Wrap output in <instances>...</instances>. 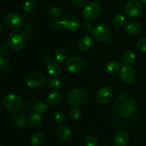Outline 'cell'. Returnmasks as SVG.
<instances>
[{
  "mask_svg": "<svg viewBox=\"0 0 146 146\" xmlns=\"http://www.w3.org/2000/svg\"><path fill=\"white\" fill-rule=\"evenodd\" d=\"M36 8V4L34 3V1L32 0H29V1H27L23 5V9H24V12L27 14H31L34 11Z\"/></svg>",
  "mask_w": 146,
  "mask_h": 146,
  "instance_id": "32",
  "label": "cell"
},
{
  "mask_svg": "<svg viewBox=\"0 0 146 146\" xmlns=\"http://www.w3.org/2000/svg\"><path fill=\"white\" fill-rule=\"evenodd\" d=\"M120 77L125 83L133 82L136 77L135 70L129 64L124 65L120 70Z\"/></svg>",
  "mask_w": 146,
  "mask_h": 146,
  "instance_id": "13",
  "label": "cell"
},
{
  "mask_svg": "<svg viewBox=\"0 0 146 146\" xmlns=\"http://www.w3.org/2000/svg\"><path fill=\"white\" fill-rule=\"evenodd\" d=\"M70 2L76 7H82L87 3L88 0H69Z\"/></svg>",
  "mask_w": 146,
  "mask_h": 146,
  "instance_id": "37",
  "label": "cell"
},
{
  "mask_svg": "<svg viewBox=\"0 0 146 146\" xmlns=\"http://www.w3.org/2000/svg\"><path fill=\"white\" fill-rule=\"evenodd\" d=\"M85 146H98V138L94 135H89L86 136L84 140Z\"/></svg>",
  "mask_w": 146,
  "mask_h": 146,
  "instance_id": "31",
  "label": "cell"
},
{
  "mask_svg": "<svg viewBox=\"0 0 146 146\" xmlns=\"http://www.w3.org/2000/svg\"><path fill=\"white\" fill-rule=\"evenodd\" d=\"M93 44L94 42H93L92 38L90 36L85 35L79 39L78 43H77V47L79 51L85 52H88L91 50Z\"/></svg>",
  "mask_w": 146,
  "mask_h": 146,
  "instance_id": "15",
  "label": "cell"
},
{
  "mask_svg": "<svg viewBox=\"0 0 146 146\" xmlns=\"http://www.w3.org/2000/svg\"><path fill=\"white\" fill-rule=\"evenodd\" d=\"M63 100V94L60 92L54 91L50 93L46 98V102L50 105H57Z\"/></svg>",
  "mask_w": 146,
  "mask_h": 146,
  "instance_id": "18",
  "label": "cell"
},
{
  "mask_svg": "<svg viewBox=\"0 0 146 146\" xmlns=\"http://www.w3.org/2000/svg\"><path fill=\"white\" fill-rule=\"evenodd\" d=\"M12 120L13 124L18 127H24V125H26V123H27L25 115L21 113H15L12 116V120Z\"/></svg>",
  "mask_w": 146,
  "mask_h": 146,
  "instance_id": "22",
  "label": "cell"
},
{
  "mask_svg": "<svg viewBox=\"0 0 146 146\" xmlns=\"http://www.w3.org/2000/svg\"><path fill=\"white\" fill-rule=\"evenodd\" d=\"M0 146H2V145H0Z\"/></svg>",
  "mask_w": 146,
  "mask_h": 146,
  "instance_id": "44",
  "label": "cell"
},
{
  "mask_svg": "<svg viewBox=\"0 0 146 146\" xmlns=\"http://www.w3.org/2000/svg\"><path fill=\"white\" fill-rule=\"evenodd\" d=\"M29 123L31 127L34 128H38L41 127L43 124L42 117L38 113H33L29 118Z\"/></svg>",
  "mask_w": 146,
  "mask_h": 146,
  "instance_id": "21",
  "label": "cell"
},
{
  "mask_svg": "<svg viewBox=\"0 0 146 146\" xmlns=\"http://www.w3.org/2000/svg\"><path fill=\"white\" fill-rule=\"evenodd\" d=\"M57 135H58V138L62 141H68L71 138L72 133L69 127H68L67 126L62 125L57 130Z\"/></svg>",
  "mask_w": 146,
  "mask_h": 146,
  "instance_id": "19",
  "label": "cell"
},
{
  "mask_svg": "<svg viewBox=\"0 0 146 146\" xmlns=\"http://www.w3.org/2000/svg\"><path fill=\"white\" fill-rule=\"evenodd\" d=\"M88 94L85 90L79 88L72 89L70 90L67 95V101L70 105L78 107L86 102Z\"/></svg>",
  "mask_w": 146,
  "mask_h": 146,
  "instance_id": "4",
  "label": "cell"
},
{
  "mask_svg": "<svg viewBox=\"0 0 146 146\" xmlns=\"http://www.w3.org/2000/svg\"><path fill=\"white\" fill-rule=\"evenodd\" d=\"M143 11V6L139 0H128L125 7V13L131 18L139 17Z\"/></svg>",
  "mask_w": 146,
  "mask_h": 146,
  "instance_id": "9",
  "label": "cell"
},
{
  "mask_svg": "<svg viewBox=\"0 0 146 146\" xmlns=\"http://www.w3.org/2000/svg\"><path fill=\"white\" fill-rule=\"evenodd\" d=\"M140 1H141V3H143V4H146V0H141Z\"/></svg>",
  "mask_w": 146,
  "mask_h": 146,
  "instance_id": "40",
  "label": "cell"
},
{
  "mask_svg": "<svg viewBox=\"0 0 146 146\" xmlns=\"http://www.w3.org/2000/svg\"><path fill=\"white\" fill-rule=\"evenodd\" d=\"M4 24L11 29H17L22 25L23 19L21 16L16 13H9L4 18Z\"/></svg>",
  "mask_w": 146,
  "mask_h": 146,
  "instance_id": "12",
  "label": "cell"
},
{
  "mask_svg": "<svg viewBox=\"0 0 146 146\" xmlns=\"http://www.w3.org/2000/svg\"><path fill=\"white\" fill-rule=\"evenodd\" d=\"M101 11V4L98 1H91L87 4L83 10V16L88 21L95 19L100 14Z\"/></svg>",
  "mask_w": 146,
  "mask_h": 146,
  "instance_id": "8",
  "label": "cell"
},
{
  "mask_svg": "<svg viewBox=\"0 0 146 146\" xmlns=\"http://www.w3.org/2000/svg\"><path fill=\"white\" fill-rule=\"evenodd\" d=\"M86 66L85 60L80 57H74L67 60L65 67L67 71L71 74H78L84 70Z\"/></svg>",
  "mask_w": 146,
  "mask_h": 146,
  "instance_id": "6",
  "label": "cell"
},
{
  "mask_svg": "<svg viewBox=\"0 0 146 146\" xmlns=\"http://www.w3.org/2000/svg\"><path fill=\"white\" fill-rule=\"evenodd\" d=\"M48 14L53 19H58L61 17V10L58 7H52L48 9Z\"/></svg>",
  "mask_w": 146,
  "mask_h": 146,
  "instance_id": "27",
  "label": "cell"
},
{
  "mask_svg": "<svg viewBox=\"0 0 146 146\" xmlns=\"http://www.w3.org/2000/svg\"><path fill=\"white\" fill-rule=\"evenodd\" d=\"M61 26H62L61 21H60L58 19H54L50 23V27H51V29H52L54 30L59 29Z\"/></svg>",
  "mask_w": 146,
  "mask_h": 146,
  "instance_id": "36",
  "label": "cell"
},
{
  "mask_svg": "<svg viewBox=\"0 0 146 146\" xmlns=\"http://www.w3.org/2000/svg\"><path fill=\"white\" fill-rule=\"evenodd\" d=\"M61 24L66 29L71 31H75L79 29L80 20L75 14H68L62 17Z\"/></svg>",
  "mask_w": 146,
  "mask_h": 146,
  "instance_id": "10",
  "label": "cell"
},
{
  "mask_svg": "<svg viewBox=\"0 0 146 146\" xmlns=\"http://www.w3.org/2000/svg\"><path fill=\"white\" fill-rule=\"evenodd\" d=\"M32 1H39V0H32Z\"/></svg>",
  "mask_w": 146,
  "mask_h": 146,
  "instance_id": "42",
  "label": "cell"
},
{
  "mask_svg": "<svg viewBox=\"0 0 146 146\" xmlns=\"http://www.w3.org/2000/svg\"><path fill=\"white\" fill-rule=\"evenodd\" d=\"M46 70L50 75L56 77L61 74L62 71V67L58 62L49 61L46 64Z\"/></svg>",
  "mask_w": 146,
  "mask_h": 146,
  "instance_id": "17",
  "label": "cell"
},
{
  "mask_svg": "<svg viewBox=\"0 0 146 146\" xmlns=\"http://www.w3.org/2000/svg\"><path fill=\"white\" fill-rule=\"evenodd\" d=\"M93 28V24L91 22V21H88L86 20V21H84V29L86 31H89L91 29Z\"/></svg>",
  "mask_w": 146,
  "mask_h": 146,
  "instance_id": "39",
  "label": "cell"
},
{
  "mask_svg": "<svg viewBox=\"0 0 146 146\" xmlns=\"http://www.w3.org/2000/svg\"><path fill=\"white\" fill-rule=\"evenodd\" d=\"M119 69L120 64L118 62H110L106 66V72L108 74H111V75L116 74L119 71Z\"/></svg>",
  "mask_w": 146,
  "mask_h": 146,
  "instance_id": "24",
  "label": "cell"
},
{
  "mask_svg": "<svg viewBox=\"0 0 146 146\" xmlns=\"http://www.w3.org/2000/svg\"><path fill=\"white\" fill-rule=\"evenodd\" d=\"M34 108H35L36 113H38L39 115H43L45 114L47 112V110H48V106H47V104L44 101H39L36 103Z\"/></svg>",
  "mask_w": 146,
  "mask_h": 146,
  "instance_id": "28",
  "label": "cell"
},
{
  "mask_svg": "<svg viewBox=\"0 0 146 146\" xmlns=\"http://www.w3.org/2000/svg\"><path fill=\"white\" fill-rule=\"evenodd\" d=\"M9 67L8 60L4 57L0 56V72H4L7 70Z\"/></svg>",
  "mask_w": 146,
  "mask_h": 146,
  "instance_id": "35",
  "label": "cell"
},
{
  "mask_svg": "<svg viewBox=\"0 0 146 146\" xmlns=\"http://www.w3.org/2000/svg\"><path fill=\"white\" fill-rule=\"evenodd\" d=\"M125 17L123 14H118L113 17L112 20L113 24L116 27H121L125 24Z\"/></svg>",
  "mask_w": 146,
  "mask_h": 146,
  "instance_id": "30",
  "label": "cell"
},
{
  "mask_svg": "<svg viewBox=\"0 0 146 146\" xmlns=\"http://www.w3.org/2000/svg\"><path fill=\"white\" fill-rule=\"evenodd\" d=\"M103 146H105V145H103Z\"/></svg>",
  "mask_w": 146,
  "mask_h": 146,
  "instance_id": "45",
  "label": "cell"
},
{
  "mask_svg": "<svg viewBox=\"0 0 146 146\" xmlns=\"http://www.w3.org/2000/svg\"><path fill=\"white\" fill-rule=\"evenodd\" d=\"M54 58L58 62H66L68 60V53L64 49H57L54 52Z\"/></svg>",
  "mask_w": 146,
  "mask_h": 146,
  "instance_id": "23",
  "label": "cell"
},
{
  "mask_svg": "<svg viewBox=\"0 0 146 146\" xmlns=\"http://www.w3.org/2000/svg\"><path fill=\"white\" fill-rule=\"evenodd\" d=\"M91 35L97 41L102 43H109L113 40V34L111 29L104 24H98L93 27Z\"/></svg>",
  "mask_w": 146,
  "mask_h": 146,
  "instance_id": "3",
  "label": "cell"
},
{
  "mask_svg": "<svg viewBox=\"0 0 146 146\" xmlns=\"http://www.w3.org/2000/svg\"><path fill=\"white\" fill-rule=\"evenodd\" d=\"M125 31L131 36L138 35L141 31V26L139 22L135 20H130L127 21L124 27Z\"/></svg>",
  "mask_w": 146,
  "mask_h": 146,
  "instance_id": "14",
  "label": "cell"
},
{
  "mask_svg": "<svg viewBox=\"0 0 146 146\" xmlns=\"http://www.w3.org/2000/svg\"><path fill=\"white\" fill-rule=\"evenodd\" d=\"M81 115H82V112H81V109L79 107H74L70 110V118L72 120H74V121L79 120L80 117H81Z\"/></svg>",
  "mask_w": 146,
  "mask_h": 146,
  "instance_id": "29",
  "label": "cell"
},
{
  "mask_svg": "<svg viewBox=\"0 0 146 146\" xmlns=\"http://www.w3.org/2000/svg\"><path fill=\"white\" fill-rule=\"evenodd\" d=\"M135 54L131 50H128L123 54V60L127 64H131L135 61Z\"/></svg>",
  "mask_w": 146,
  "mask_h": 146,
  "instance_id": "26",
  "label": "cell"
},
{
  "mask_svg": "<svg viewBox=\"0 0 146 146\" xmlns=\"http://www.w3.org/2000/svg\"><path fill=\"white\" fill-rule=\"evenodd\" d=\"M136 47L141 52H146V38H141L137 42Z\"/></svg>",
  "mask_w": 146,
  "mask_h": 146,
  "instance_id": "34",
  "label": "cell"
},
{
  "mask_svg": "<svg viewBox=\"0 0 146 146\" xmlns=\"http://www.w3.org/2000/svg\"><path fill=\"white\" fill-rule=\"evenodd\" d=\"M47 84H48V87L51 90H56L61 88L62 83L59 79L56 78V77H51V78L48 79Z\"/></svg>",
  "mask_w": 146,
  "mask_h": 146,
  "instance_id": "25",
  "label": "cell"
},
{
  "mask_svg": "<svg viewBox=\"0 0 146 146\" xmlns=\"http://www.w3.org/2000/svg\"><path fill=\"white\" fill-rule=\"evenodd\" d=\"M2 104L7 110L11 112H17L22 107L23 100L19 94L10 93L4 96Z\"/></svg>",
  "mask_w": 146,
  "mask_h": 146,
  "instance_id": "5",
  "label": "cell"
},
{
  "mask_svg": "<svg viewBox=\"0 0 146 146\" xmlns=\"http://www.w3.org/2000/svg\"><path fill=\"white\" fill-rule=\"evenodd\" d=\"M115 108L118 115L122 117H131L135 111V103L131 96L121 94L115 100Z\"/></svg>",
  "mask_w": 146,
  "mask_h": 146,
  "instance_id": "1",
  "label": "cell"
},
{
  "mask_svg": "<svg viewBox=\"0 0 146 146\" xmlns=\"http://www.w3.org/2000/svg\"><path fill=\"white\" fill-rule=\"evenodd\" d=\"M1 24H0V32H1Z\"/></svg>",
  "mask_w": 146,
  "mask_h": 146,
  "instance_id": "41",
  "label": "cell"
},
{
  "mask_svg": "<svg viewBox=\"0 0 146 146\" xmlns=\"http://www.w3.org/2000/svg\"><path fill=\"white\" fill-rule=\"evenodd\" d=\"M7 42L11 50L14 51H19L25 47L27 37L23 31L15 29L9 34Z\"/></svg>",
  "mask_w": 146,
  "mask_h": 146,
  "instance_id": "2",
  "label": "cell"
},
{
  "mask_svg": "<svg viewBox=\"0 0 146 146\" xmlns=\"http://www.w3.org/2000/svg\"><path fill=\"white\" fill-rule=\"evenodd\" d=\"M46 140L45 135L43 133H35L31 137V144L32 146H41L44 144Z\"/></svg>",
  "mask_w": 146,
  "mask_h": 146,
  "instance_id": "20",
  "label": "cell"
},
{
  "mask_svg": "<svg viewBox=\"0 0 146 146\" xmlns=\"http://www.w3.org/2000/svg\"><path fill=\"white\" fill-rule=\"evenodd\" d=\"M54 120H55L56 123L57 124L61 125H63L65 123L66 116L63 112L58 111L56 113V114L54 115Z\"/></svg>",
  "mask_w": 146,
  "mask_h": 146,
  "instance_id": "33",
  "label": "cell"
},
{
  "mask_svg": "<svg viewBox=\"0 0 146 146\" xmlns=\"http://www.w3.org/2000/svg\"><path fill=\"white\" fill-rule=\"evenodd\" d=\"M25 82L28 87L32 88H39L45 85L46 78V76L41 72L31 73L26 77Z\"/></svg>",
  "mask_w": 146,
  "mask_h": 146,
  "instance_id": "7",
  "label": "cell"
},
{
  "mask_svg": "<svg viewBox=\"0 0 146 146\" xmlns=\"http://www.w3.org/2000/svg\"><path fill=\"white\" fill-rule=\"evenodd\" d=\"M128 140L129 138L128 134L124 131H119L113 136V143L115 146H126Z\"/></svg>",
  "mask_w": 146,
  "mask_h": 146,
  "instance_id": "16",
  "label": "cell"
},
{
  "mask_svg": "<svg viewBox=\"0 0 146 146\" xmlns=\"http://www.w3.org/2000/svg\"><path fill=\"white\" fill-rule=\"evenodd\" d=\"M113 96V92L111 87L108 86H102L97 91L96 98L98 103L101 104H106L112 100Z\"/></svg>",
  "mask_w": 146,
  "mask_h": 146,
  "instance_id": "11",
  "label": "cell"
},
{
  "mask_svg": "<svg viewBox=\"0 0 146 146\" xmlns=\"http://www.w3.org/2000/svg\"><path fill=\"white\" fill-rule=\"evenodd\" d=\"M8 47L6 44H0V56L1 57H5L8 54Z\"/></svg>",
  "mask_w": 146,
  "mask_h": 146,
  "instance_id": "38",
  "label": "cell"
},
{
  "mask_svg": "<svg viewBox=\"0 0 146 146\" xmlns=\"http://www.w3.org/2000/svg\"><path fill=\"white\" fill-rule=\"evenodd\" d=\"M145 134H146V130H145Z\"/></svg>",
  "mask_w": 146,
  "mask_h": 146,
  "instance_id": "43",
  "label": "cell"
}]
</instances>
